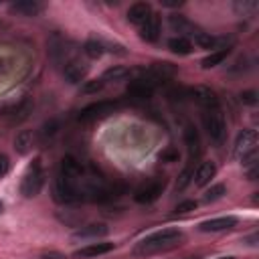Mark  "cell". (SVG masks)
Listing matches in <instances>:
<instances>
[{
    "label": "cell",
    "instance_id": "6da1fadb",
    "mask_svg": "<svg viewBox=\"0 0 259 259\" xmlns=\"http://www.w3.org/2000/svg\"><path fill=\"white\" fill-rule=\"evenodd\" d=\"M182 239H184L182 231H178V229H164V231H158V233L142 239L134 247V255L148 257V255H154V253H160V251H166V249L176 247Z\"/></svg>",
    "mask_w": 259,
    "mask_h": 259
},
{
    "label": "cell",
    "instance_id": "7a4b0ae2",
    "mask_svg": "<svg viewBox=\"0 0 259 259\" xmlns=\"http://www.w3.org/2000/svg\"><path fill=\"white\" fill-rule=\"evenodd\" d=\"M79 180H71L63 174H57L55 178V184H53V198L61 204H75V202H81L85 196H83V188L77 184Z\"/></svg>",
    "mask_w": 259,
    "mask_h": 259
},
{
    "label": "cell",
    "instance_id": "3957f363",
    "mask_svg": "<svg viewBox=\"0 0 259 259\" xmlns=\"http://www.w3.org/2000/svg\"><path fill=\"white\" fill-rule=\"evenodd\" d=\"M202 123H204V130H206L210 142L221 146L227 138V121H225V115H223L221 107L202 109Z\"/></svg>",
    "mask_w": 259,
    "mask_h": 259
},
{
    "label": "cell",
    "instance_id": "277c9868",
    "mask_svg": "<svg viewBox=\"0 0 259 259\" xmlns=\"http://www.w3.org/2000/svg\"><path fill=\"white\" fill-rule=\"evenodd\" d=\"M235 156L247 166V164H255L257 158V132L255 130H243L237 136L235 142Z\"/></svg>",
    "mask_w": 259,
    "mask_h": 259
},
{
    "label": "cell",
    "instance_id": "5b68a950",
    "mask_svg": "<svg viewBox=\"0 0 259 259\" xmlns=\"http://www.w3.org/2000/svg\"><path fill=\"white\" fill-rule=\"evenodd\" d=\"M42 184H45V172H42L40 160L36 158V160H34V162L28 166L26 174L22 176V182H20V192H22L26 198H32V196H36V194L40 192Z\"/></svg>",
    "mask_w": 259,
    "mask_h": 259
},
{
    "label": "cell",
    "instance_id": "8992f818",
    "mask_svg": "<svg viewBox=\"0 0 259 259\" xmlns=\"http://www.w3.org/2000/svg\"><path fill=\"white\" fill-rule=\"evenodd\" d=\"M115 109H119V101H97V103H91L85 109H81L79 121H95L99 117L113 113Z\"/></svg>",
    "mask_w": 259,
    "mask_h": 259
},
{
    "label": "cell",
    "instance_id": "52a82bcc",
    "mask_svg": "<svg viewBox=\"0 0 259 259\" xmlns=\"http://www.w3.org/2000/svg\"><path fill=\"white\" fill-rule=\"evenodd\" d=\"M162 190H164V180H150V182L142 184L134 192V198L140 204H150V202H154L162 194Z\"/></svg>",
    "mask_w": 259,
    "mask_h": 259
},
{
    "label": "cell",
    "instance_id": "ba28073f",
    "mask_svg": "<svg viewBox=\"0 0 259 259\" xmlns=\"http://www.w3.org/2000/svg\"><path fill=\"white\" fill-rule=\"evenodd\" d=\"M188 95L202 107V109H212V107H219V99L214 95V91H210L208 87H202V85H196L192 89H188Z\"/></svg>",
    "mask_w": 259,
    "mask_h": 259
},
{
    "label": "cell",
    "instance_id": "9c48e42d",
    "mask_svg": "<svg viewBox=\"0 0 259 259\" xmlns=\"http://www.w3.org/2000/svg\"><path fill=\"white\" fill-rule=\"evenodd\" d=\"M182 136H184V144H186V150H188V156H190V162H192V160H194L196 156H200V152H202L200 136H198V132H196V127H194L192 123H186V125H184Z\"/></svg>",
    "mask_w": 259,
    "mask_h": 259
},
{
    "label": "cell",
    "instance_id": "30bf717a",
    "mask_svg": "<svg viewBox=\"0 0 259 259\" xmlns=\"http://www.w3.org/2000/svg\"><path fill=\"white\" fill-rule=\"evenodd\" d=\"M150 16H152V6L148 2H136V4H132L127 8V20L132 24L142 26Z\"/></svg>",
    "mask_w": 259,
    "mask_h": 259
},
{
    "label": "cell",
    "instance_id": "8fae6325",
    "mask_svg": "<svg viewBox=\"0 0 259 259\" xmlns=\"http://www.w3.org/2000/svg\"><path fill=\"white\" fill-rule=\"evenodd\" d=\"M63 75L69 83H81L87 75V65L81 63V61H67L65 67H63Z\"/></svg>",
    "mask_w": 259,
    "mask_h": 259
},
{
    "label": "cell",
    "instance_id": "7c38bea8",
    "mask_svg": "<svg viewBox=\"0 0 259 259\" xmlns=\"http://www.w3.org/2000/svg\"><path fill=\"white\" fill-rule=\"evenodd\" d=\"M237 225V219L235 217H217V219H210V221H204L198 225L200 231L204 233H217V231H227V229H233Z\"/></svg>",
    "mask_w": 259,
    "mask_h": 259
},
{
    "label": "cell",
    "instance_id": "4fadbf2b",
    "mask_svg": "<svg viewBox=\"0 0 259 259\" xmlns=\"http://www.w3.org/2000/svg\"><path fill=\"white\" fill-rule=\"evenodd\" d=\"M59 174H63V176H67V178H71V180H81V176H83V166H81V162H79L77 158L65 156V158L61 160Z\"/></svg>",
    "mask_w": 259,
    "mask_h": 259
},
{
    "label": "cell",
    "instance_id": "5bb4252c",
    "mask_svg": "<svg viewBox=\"0 0 259 259\" xmlns=\"http://www.w3.org/2000/svg\"><path fill=\"white\" fill-rule=\"evenodd\" d=\"M214 174H217L214 162L206 160V162H200L198 168L192 172V180H194L196 186H206V184L210 182V178H214Z\"/></svg>",
    "mask_w": 259,
    "mask_h": 259
},
{
    "label": "cell",
    "instance_id": "9a60e30c",
    "mask_svg": "<svg viewBox=\"0 0 259 259\" xmlns=\"http://www.w3.org/2000/svg\"><path fill=\"white\" fill-rule=\"evenodd\" d=\"M30 113H32V99H30V97H24V99L8 113V123H10V125L22 123L24 119H28Z\"/></svg>",
    "mask_w": 259,
    "mask_h": 259
},
{
    "label": "cell",
    "instance_id": "2e32d148",
    "mask_svg": "<svg viewBox=\"0 0 259 259\" xmlns=\"http://www.w3.org/2000/svg\"><path fill=\"white\" fill-rule=\"evenodd\" d=\"M168 22H170V28L174 30V32H182V34H190V36H196L200 30L186 18V16H182V14H172L170 18H168Z\"/></svg>",
    "mask_w": 259,
    "mask_h": 259
},
{
    "label": "cell",
    "instance_id": "e0dca14e",
    "mask_svg": "<svg viewBox=\"0 0 259 259\" xmlns=\"http://www.w3.org/2000/svg\"><path fill=\"white\" fill-rule=\"evenodd\" d=\"M140 36L144 40H150V42L158 40V36H160V16L158 14L152 12V16L140 26Z\"/></svg>",
    "mask_w": 259,
    "mask_h": 259
},
{
    "label": "cell",
    "instance_id": "ac0fdd59",
    "mask_svg": "<svg viewBox=\"0 0 259 259\" xmlns=\"http://www.w3.org/2000/svg\"><path fill=\"white\" fill-rule=\"evenodd\" d=\"M113 249V243H107V241H99V243H91V245H85L81 247L79 251H75V257H97V255H105Z\"/></svg>",
    "mask_w": 259,
    "mask_h": 259
},
{
    "label": "cell",
    "instance_id": "d6986e66",
    "mask_svg": "<svg viewBox=\"0 0 259 259\" xmlns=\"http://www.w3.org/2000/svg\"><path fill=\"white\" fill-rule=\"evenodd\" d=\"M229 53H231V49L229 47H223V49H217V51H212L208 57H204L202 59V69H210V67H217V65H221L227 57H229Z\"/></svg>",
    "mask_w": 259,
    "mask_h": 259
},
{
    "label": "cell",
    "instance_id": "ffe728a7",
    "mask_svg": "<svg viewBox=\"0 0 259 259\" xmlns=\"http://www.w3.org/2000/svg\"><path fill=\"white\" fill-rule=\"evenodd\" d=\"M107 233V227L101 225V223H91V225H85L81 227L79 231H75V237H81V239H87V237H103Z\"/></svg>",
    "mask_w": 259,
    "mask_h": 259
},
{
    "label": "cell",
    "instance_id": "44dd1931",
    "mask_svg": "<svg viewBox=\"0 0 259 259\" xmlns=\"http://www.w3.org/2000/svg\"><path fill=\"white\" fill-rule=\"evenodd\" d=\"M168 49L172 53H176V55H190L192 45H190V40L186 36H174V38L168 40Z\"/></svg>",
    "mask_w": 259,
    "mask_h": 259
},
{
    "label": "cell",
    "instance_id": "7402d4cb",
    "mask_svg": "<svg viewBox=\"0 0 259 259\" xmlns=\"http://www.w3.org/2000/svg\"><path fill=\"white\" fill-rule=\"evenodd\" d=\"M30 146H32V132H28V130L18 132L16 138H14V148H16V152H18V154H28Z\"/></svg>",
    "mask_w": 259,
    "mask_h": 259
},
{
    "label": "cell",
    "instance_id": "603a6c76",
    "mask_svg": "<svg viewBox=\"0 0 259 259\" xmlns=\"http://www.w3.org/2000/svg\"><path fill=\"white\" fill-rule=\"evenodd\" d=\"M12 10L18 12V14H24V16H36L40 12V4H36L32 0H24V2L12 4Z\"/></svg>",
    "mask_w": 259,
    "mask_h": 259
},
{
    "label": "cell",
    "instance_id": "cb8c5ba5",
    "mask_svg": "<svg viewBox=\"0 0 259 259\" xmlns=\"http://www.w3.org/2000/svg\"><path fill=\"white\" fill-rule=\"evenodd\" d=\"M103 42H99V40H87L85 45H83V53L89 57V59H99L101 55H103Z\"/></svg>",
    "mask_w": 259,
    "mask_h": 259
},
{
    "label": "cell",
    "instance_id": "d4e9b609",
    "mask_svg": "<svg viewBox=\"0 0 259 259\" xmlns=\"http://www.w3.org/2000/svg\"><path fill=\"white\" fill-rule=\"evenodd\" d=\"M125 77H130V69L125 67H111L103 73V81H123Z\"/></svg>",
    "mask_w": 259,
    "mask_h": 259
},
{
    "label": "cell",
    "instance_id": "484cf974",
    "mask_svg": "<svg viewBox=\"0 0 259 259\" xmlns=\"http://www.w3.org/2000/svg\"><path fill=\"white\" fill-rule=\"evenodd\" d=\"M194 42H196L198 47H202V49H217V45L221 42V38L210 36V34H206V32H198V34L194 36Z\"/></svg>",
    "mask_w": 259,
    "mask_h": 259
},
{
    "label": "cell",
    "instance_id": "4316f807",
    "mask_svg": "<svg viewBox=\"0 0 259 259\" xmlns=\"http://www.w3.org/2000/svg\"><path fill=\"white\" fill-rule=\"evenodd\" d=\"M103 87H105V81H103V79H89V81L83 83L81 91H83L85 95H93V93H99Z\"/></svg>",
    "mask_w": 259,
    "mask_h": 259
},
{
    "label": "cell",
    "instance_id": "83f0119b",
    "mask_svg": "<svg viewBox=\"0 0 259 259\" xmlns=\"http://www.w3.org/2000/svg\"><path fill=\"white\" fill-rule=\"evenodd\" d=\"M192 172H194V170H192V166L188 164V166H186V168H184V170L178 174V180H176V190H184V188H186V186L192 182Z\"/></svg>",
    "mask_w": 259,
    "mask_h": 259
},
{
    "label": "cell",
    "instance_id": "f1b7e54d",
    "mask_svg": "<svg viewBox=\"0 0 259 259\" xmlns=\"http://www.w3.org/2000/svg\"><path fill=\"white\" fill-rule=\"evenodd\" d=\"M225 192H227L225 184H214V186H210V188L204 192V202H214V200H219Z\"/></svg>",
    "mask_w": 259,
    "mask_h": 259
},
{
    "label": "cell",
    "instance_id": "f546056e",
    "mask_svg": "<svg viewBox=\"0 0 259 259\" xmlns=\"http://www.w3.org/2000/svg\"><path fill=\"white\" fill-rule=\"evenodd\" d=\"M57 130H59V123H57L55 119H51L49 123H45V125H42V130H40V134H42V138L47 140V138H53V136L57 134Z\"/></svg>",
    "mask_w": 259,
    "mask_h": 259
},
{
    "label": "cell",
    "instance_id": "4dcf8cb0",
    "mask_svg": "<svg viewBox=\"0 0 259 259\" xmlns=\"http://www.w3.org/2000/svg\"><path fill=\"white\" fill-rule=\"evenodd\" d=\"M196 208V200H182L178 206H176V212L178 214H184V212H190Z\"/></svg>",
    "mask_w": 259,
    "mask_h": 259
},
{
    "label": "cell",
    "instance_id": "1f68e13d",
    "mask_svg": "<svg viewBox=\"0 0 259 259\" xmlns=\"http://www.w3.org/2000/svg\"><path fill=\"white\" fill-rule=\"evenodd\" d=\"M160 160H162V162H176V160H178V150H174V148L164 150V152L160 154Z\"/></svg>",
    "mask_w": 259,
    "mask_h": 259
},
{
    "label": "cell",
    "instance_id": "d6a6232c",
    "mask_svg": "<svg viewBox=\"0 0 259 259\" xmlns=\"http://www.w3.org/2000/svg\"><path fill=\"white\" fill-rule=\"evenodd\" d=\"M8 170H10V160H8V156L0 154V178H2Z\"/></svg>",
    "mask_w": 259,
    "mask_h": 259
},
{
    "label": "cell",
    "instance_id": "836d02e7",
    "mask_svg": "<svg viewBox=\"0 0 259 259\" xmlns=\"http://www.w3.org/2000/svg\"><path fill=\"white\" fill-rule=\"evenodd\" d=\"M241 101H245V103H249V105H253L257 99H255V91H245V93H241Z\"/></svg>",
    "mask_w": 259,
    "mask_h": 259
},
{
    "label": "cell",
    "instance_id": "e575fe53",
    "mask_svg": "<svg viewBox=\"0 0 259 259\" xmlns=\"http://www.w3.org/2000/svg\"><path fill=\"white\" fill-rule=\"evenodd\" d=\"M40 259H67V257L63 253H59V251H47V253L40 255Z\"/></svg>",
    "mask_w": 259,
    "mask_h": 259
},
{
    "label": "cell",
    "instance_id": "d590c367",
    "mask_svg": "<svg viewBox=\"0 0 259 259\" xmlns=\"http://www.w3.org/2000/svg\"><path fill=\"white\" fill-rule=\"evenodd\" d=\"M160 4H162V6H170V8H174V6H180L182 0H160Z\"/></svg>",
    "mask_w": 259,
    "mask_h": 259
},
{
    "label": "cell",
    "instance_id": "8d00e7d4",
    "mask_svg": "<svg viewBox=\"0 0 259 259\" xmlns=\"http://www.w3.org/2000/svg\"><path fill=\"white\" fill-rule=\"evenodd\" d=\"M2 212H4V204L0 202V214H2Z\"/></svg>",
    "mask_w": 259,
    "mask_h": 259
},
{
    "label": "cell",
    "instance_id": "74e56055",
    "mask_svg": "<svg viewBox=\"0 0 259 259\" xmlns=\"http://www.w3.org/2000/svg\"><path fill=\"white\" fill-rule=\"evenodd\" d=\"M219 259H235V257H219Z\"/></svg>",
    "mask_w": 259,
    "mask_h": 259
},
{
    "label": "cell",
    "instance_id": "f35d334b",
    "mask_svg": "<svg viewBox=\"0 0 259 259\" xmlns=\"http://www.w3.org/2000/svg\"><path fill=\"white\" fill-rule=\"evenodd\" d=\"M0 26H2V22H0Z\"/></svg>",
    "mask_w": 259,
    "mask_h": 259
}]
</instances>
